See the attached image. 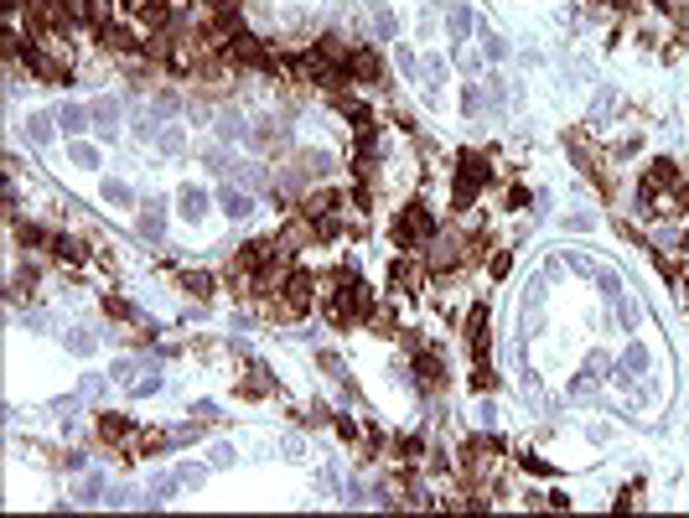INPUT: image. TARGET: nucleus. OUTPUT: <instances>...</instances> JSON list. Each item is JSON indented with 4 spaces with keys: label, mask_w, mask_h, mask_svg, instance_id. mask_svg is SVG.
<instances>
[{
    "label": "nucleus",
    "mask_w": 689,
    "mask_h": 518,
    "mask_svg": "<svg viewBox=\"0 0 689 518\" xmlns=\"http://www.w3.org/2000/svg\"><path fill=\"white\" fill-rule=\"evenodd\" d=\"M591 389H596V374H580V379L571 383V394H575V400H586V394H591Z\"/></svg>",
    "instance_id": "nucleus-27"
},
{
    "label": "nucleus",
    "mask_w": 689,
    "mask_h": 518,
    "mask_svg": "<svg viewBox=\"0 0 689 518\" xmlns=\"http://www.w3.org/2000/svg\"><path fill=\"white\" fill-rule=\"evenodd\" d=\"M68 348H73L78 357H88V353H94V337H88V332H73V337H68Z\"/></svg>",
    "instance_id": "nucleus-20"
},
{
    "label": "nucleus",
    "mask_w": 689,
    "mask_h": 518,
    "mask_svg": "<svg viewBox=\"0 0 689 518\" xmlns=\"http://www.w3.org/2000/svg\"><path fill=\"white\" fill-rule=\"evenodd\" d=\"M156 389H161V374H151V379H135V383H130V394H156Z\"/></svg>",
    "instance_id": "nucleus-25"
},
{
    "label": "nucleus",
    "mask_w": 689,
    "mask_h": 518,
    "mask_svg": "<svg viewBox=\"0 0 689 518\" xmlns=\"http://www.w3.org/2000/svg\"><path fill=\"white\" fill-rule=\"evenodd\" d=\"M156 145H161L166 156H177L182 145H187V135H182V125H161V135H156Z\"/></svg>",
    "instance_id": "nucleus-11"
},
{
    "label": "nucleus",
    "mask_w": 689,
    "mask_h": 518,
    "mask_svg": "<svg viewBox=\"0 0 689 518\" xmlns=\"http://www.w3.org/2000/svg\"><path fill=\"white\" fill-rule=\"evenodd\" d=\"M187 290H192V296H213V280H207V275H192Z\"/></svg>",
    "instance_id": "nucleus-28"
},
{
    "label": "nucleus",
    "mask_w": 689,
    "mask_h": 518,
    "mask_svg": "<svg viewBox=\"0 0 689 518\" xmlns=\"http://www.w3.org/2000/svg\"><path fill=\"white\" fill-rule=\"evenodd\" d=\"M223 212H228V218H249V212H254V203H249V192H238V187H223Z\"/></svg>",
    "instance_id": "nucleus-5"
},
{
    "label": "nucleus",
    "mask_w": 689,
    "mask_h": 518,
    "mask_svg": "<svg viewBox=\"0 0 689 518\" xmlns=\"http://www.w3.org/2000/svg\"><path fill=\"white\" fill-rule=\"evenodd\" d=\"M177 212H182L187 223H203V212H207V192H203V187H182Z\"/></svg>",
    "instance_id": "nucleus-1"
},
{
    "label": "nucleus",
    "mask_w": 689,
    "mask_h": 518,
    "mask_svg": "<svg viewBox=\"0 0 689 518\" xmlns=\"http://www.w3.org/2000/svg\"><path fill=\"white\" fill-rule=\"evenodd\" d=\"M88 119L104 130V135H114V119H119V104L114 99H94V109H88Z\"/></svg>",
    "instance_id": "nucleus-6"
},
{
    "label": "nucleus",
    "mask_w": 689,
    "mask_h": 518,
    "mask_svg": "<svg viewBox=\"0 0 689 518\" xmlns=\"http://www.w3.org/2000/svg\"><path fill=\"white\" fill-rule=\"evenodd\" d=\"M68 156H73V166H99V151H94V145H73Z\"/></svg>",
    "instance_id": "nucleus-19"
},
{
    "label": "nucleus",
    "mask_w": 689,
    "mask_h": 518,
    "mask_svg": "<svg viewBox=\"0 0 689 518\" xmlns=\"http://www.w3.org/2000/svg\"><path fill=\"white\" fill-rule=\"evenodd\" d=\"M653 182H679V171H674L669 156H664V161H653Z\"/></svg>",
    "instance_id": "nucleus-22"
},
{
    "label": "nucleus",
    "mask_w": 689,
    "mask_h": 518,
    "mask_svg": "<svg viewBox=\"0 0 689 518\" xmlns=\"http://www.w3.org/2000/svg\"><path fill=\"white\" fill-rule=\"evenodd\" d=\"M482 42H487V57H493V62H503V57H508V42H503L498 32H487V26H482Z\"/></svg>",
    "instance_id": "nucleus-15"
},
{
    "label": "nucleus",
    "mask_w": 689,
    "mask_h": 518,
    "mask_svg": "<svg viewBox=\"0 0 689 518\" xmlns=\"http://www.w3.org/2000/svg\"><path fill=\"white\" fill-rule=\"evenodd\" d=\"M461 109H467L472 119H477V109H482V94H477V88L467 83V94H461Z\"/></svg>",
    "instance_id": "nucleus-26"
},
{
    "label": "nucleus",
    "mask_w": 689,
    "mask_h": 518,
    "mask_svg": "<svg viewBox=\"0 0 689 518\" xmlns=\"http://www.w3.org/2000/svg\"><path fill=\"white\" fill-rule=\"evenodd\" d=\"M57 125L68 130V135H78V130L88 125V109H78V104H62V109H57Z\"/></svg>",
    "instance_id": "nucleus-9"
},
{
    "label": "nucleus",
    "mask_w": 689,
    "mask_h": 518,
    "mask_svg": "<svg viewBox=\"0 0 689 518\" xmlns=\"http://www.w3.org/2000/svg\"><path fill=\"white\" fill-rule=\"evenodd\" d=\"M322 368H327V374H337V379H342V357H337V353H322Z\"/></svg>",
    "instance_id": "nucleus-30"
},
{
    "label": "nucleus",
    "mask_w": 689,
    "mask_h": 518,
    "mask_svg": "<svg viewBox=\"0 0 689 518\" xmlns=\"http://www.w3.org/2000/svg\"><path fill=\"white\" fill-rule=\"evenodd\" d=\"M249 140L254 145H285V130L275 119H259V130H249Z\"/></svg>",
    "instance_id": "nucleus-8"
},
{
    "label": "nucleus",
    "mask_w": 689,
    "mask_h": 518,
    "mask_svg": "<svg viewBox=\"0 0 689 518\" xmlns=\"http://www.w3.org/2000/svg\"><path fill=\"white\" fill-rule=\"evenodd\" d=\"M104 197H109V203H119V207H125V203H135V192H130L125 182H104Z\"/></svg>",
    "instance_id": "nucleus-18"
},
{
    "label": "nucleus",
    "mask_w": 689,
    "mask_h": 518,
    "mask_svg": "<svg viewBox=\"0 0 689 518\" xmlns=\"http://www.w3.org/2000/svg\"><path fill=\"white\" fill-rule=\"evenodd\" d=\"M441 83H446V62L441 57H425V62H420V88L435 99V94H441Z\"/></svg>",
    "instance_id": "nucleus-3"
},
{
    "label": "nucleus",
    "mask_w": 689,
    "mask_h": 518,
    "mask_svg": "<svg viewBox=\"0 0 689 518\" xmlns=\"http://www.w3.org/2000/svg\"><path fill=\"white\" fill-rule=\"evenodd\" d=\"M213 467H233V446H223V441L213 446Z\"/></svg>",
    "instance_id": "nucleus-29"
},
{
    "label": "nucleus",
    "mask_w": 689,
    "mask_h": 518,
    "mask_svg": "<svg viewBox=\"0 0 689 518\" xmlns=\"http://www.w3.org/2000/svg\"><path fill=\"white\" fill-rule=\"evenodd\" d=\"M26 135H32L36 145H47L52 140V119L47 114H32V119H26Z\"/></svg>",
    "instance_id": "nucleus-13"
},
{
    "label": "nucleus",
    "mask_w": 689,
    "mask_h": 518,
    "mask_svg": "<svg viewBox=\"0 0 689 518\" xmlns=\"http://www.w3.org/2000/svg\"><path fill=\"white\" fill-rule=\"evenodd\" d=\"M140 233H145V238H161V233H166V207H161V203H145V212H140Z\"/></svg>",
    "instance_id": "nucleus-4"
},
{
    "label": "nucleus",
    "mask_w": 689,
    "mask_h": 518,
    "mask_svg": "<svg viewBox=\"0 0 689 518\" xmlns=\"http://www.w3.org/2000/svg\"><path fill=\"white\" fill-rule=\"evenodd\" d=\"M177 477H182V487H203V482H207V472H203V467H182Z\"/></svg>",
    "instance_id": "nucleus-21"
},
{
    "label": "nucleus",
    "mask_w": 689,
    "mask_h": 518,
    "mask_svg": "<svg viewBox=\"0 0 689 518\" xmlns=\"http://www.w3.org/2000/svg\"><path fill=\"white\" fill-rule=\"evenodd\" d=\"M218 135H223V140H238V135H244V125H238V119H228V114H223V119H218Z\"/></svg>",
    "instance_id": "nucleus-23"
},
{
    "label": "nucleus",
    "mask_w": 689,
    "mask_h": 518,
    "mask_svg": "<svg viewBox=\"0 0 689 518\" xmlns=\"http://www.w3.org/2000/svg\"><path fill=\"white\" fill-rule=\"evenodd\" d=\"M99 435H104V441H125V435H130V425L119 420V415H99Z\"/></svg>",
    "instance_id": "nucleus-12"
},
{
    "label": "nucleus",
    "mask_w": 689,
    "mask_h": 518,
    "mask_svg": "<svg viewBox=\"0 0 689 518\" xmlns=\"http://www.w3.org/2000/svg\"><path fill=\"white\" fill-rule=\"evenodd\" d=\"M285 301H290V311H306V306H311V275H306V270H296V275H290Z\"/></svg>",
    "instance_id": "nucleus-2"
},
{
    "label": "nucleus",
    "mask_w": 689,
    "mask_h": 518,
    "mask_svg": "<svg viewBox=\"0 0 689 518\" xmlns=\"http://www.w3.org/2000/svg\"><path fill=\"white\" fill-rule=\"evenodd\" d=\"M643 368H648V348H643V342H632L627 357H622V379H638Z\"/></svg>",
    "instance_id": "nucleus-7"
},
{
    "label": "nucleus",
    "mask_w": 689,
    "mask_h": 518,
    "mask_svg": "<svg viewBox=\"0 0 689 518\" xmlns=\"http://www.w3.org/2000/svg\"><path fill=\"white\" fill-rule=\"evenodd\" d=\"M415 368H420V383H425V389H435V383H446V368H441V363H435V357H430V353H425V357H420V363H415Z\"/></svg>",
    "instance_id": "nucleus-10"
},
{
    "label": "nucleus",
    "mask_w": 689,
    "mask_h": 518,
    "mask_svg": "<svg viewBox=\"0 0 689 518\" xmlns=\"http://www.w3.org/2000/svg\"><path fill=\"white\" fill-rule=\"evenodd\" d=\"M596 285L606 290V301H622V280H617L612 270H596Z\"/></svg>",
    "instance_id": "nucleus-17"
},
{
    "label": "nucleus",
    "mask_w": 689,
    "mask_h": 518,
    "mask_svg": "<svg viewBox=\"0 0 689 518\" xmlns=\"http://www.w3.org/2000/svg\"><path fill=\"white\" fill-rule=\"evenodd\" d=\"M363 6H368V11H383V0H363Z\"/></svg>",
    "instance_id": "nucleus-31"
},
{
    "label": "nucleus",
    "mask_w": 689,
    "mask_h": 518,
    "mask_svg": "<svg viewBox=\"0 0 689 518\" xmlns=\"http://www.w3.org/2000/svg\"><path fill=\"white\" fill-rule=\"evenodd\" d=\"M446 21H451V36H467L472 32V11L467 6H451V16H446Z\"/></svg>",
    "instance_id": "nucleus-14"
},
{
    "label": "nucleus",
    "mask_w": 689,
    "mask_h": 518,
    "mask_svg": "<svg viewBox=\"0 0 689 518\" xmlns=\"http://www.w3.org/2000/svg\"><path fill=\"white\" fill-rule=\"evenodd\" d=\"M374 21H378V36H394V32H400V21H394L389 11H374Z\"/></svg>",
    "instance_id": "nucleus-24"
},
{
    "label": "nucleus",
    "mask_w": 689,
    "mask_h": 518,
    "mask_svg": "<svg viewBox=\"0 0 689 518\" xmlns=\"http://www.w3.org/2000/svg\"><path fill=\"white\" fill-rule=\"evenodd\" d=\"M394 57H400L404 78H415V83H420V57H415V52H409V47H394Z\"/></svg>",
    "instance_id": "nucleus-16"
}]
</instances>
